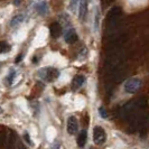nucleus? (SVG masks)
Here are the masks:
<instances>
[{
	"label": "nucleus",
	"instance_id": "9d476101",
	"mask_svg": "<svg viewBox=\"0 0 149 149\" xmlns=\"http://www.w3.org/2000/svg\"><path fill=\"white\" fill-rule=\"evenodd\" d=\"M86 139H88V134L85 130H82L79 137H77V146L79 147H84L85 143H86Z\"/></svg>",
	"mask_w": 149,
	"mask_h": 149
},
{
	"label": "nucleus",
	"instance_id": "1a4fd4ad",
	"mask_svg": "<svg viewBox=\"0 0 149 149\" xmlns=\"http://www.w3.org/2000/svg\"><path fill=\"white\" fill-rule=\"evenodd\" d=\"M85 82V79L83 75H76L74 79H73V82H72V85H73V89L76 90L79 88H81L83 84Z\"/></svg>",
	"mask_w": 149,
	"mask_h": 149
},
{
	"label": "nucleus",
	"instance_id": "f257e3e1",
	"mask_svg": "<svg viewBox=\"0 0 149 149\" xmlns=\"http://www.w3.org/2000/svg\"><path fill=\"white\" fill-rule=\"evenodd\" d=\"M39 76L45 80V81H47V82H53V81H55L57 77H58V71L56 70V68H54V67H45L43 70H40L39 71Z\"/></svg>",
	"mask_w": 149,
	"mask_h": 149
},
{
	"label": "nucleus",
	"instance_id": "ddd939ff",
	"mask_svg": "<svg viewBox=\"0 0 149 149\" xmlns=\"http://www.w3.org/2000/svg\"><path fill=\"white\" fill-rule=\"evenodd\" d=\"M7 138H8V134L5 132V131H1L0 132V147H3L7 142Z\"/></svg>",
	"mask_w": 149,
	"mask_h": 149
},
{
	"label": "nucleus",
	"instance_id": "aec40b11",
	"mask_svg": "<svg viewBox=\"0 0 149 149\" xmlns=\"http://www.w3.org/2000/svg\"><path fill=\"white\" fill-rule=\"evenodd\" d=\"M112 1H113V0H105V2H107V3H111Z\"/></svg>",
	"mask_w": 149,
	"mask_h": 149
},
{
	"label": "nucleus",
	"instance_id": "6ab92c4d",
	"mask_svg": "<svg viewBox=\"0 0 149 149\" xmlns=\"http://www.w3.org/2000/svg\"><path fill=\"white\" fill-rule=\"evenodd\" d=\"M20 58H22V55H19V56H18V58H16V63H17V62H19Z\"/></svg>",
	"mask_w": 149,
	"mask_h": 149
},
{
	"label": "nucleus",
	"instance_id": "423d86ee",
	"mask_svg": "<svg viewBox=\"0 0 149 149\" xmlns=\"http://www.w3.org/2000/svg\"><path fill=\"white\" fill-rule=\"evenodd\" d=\"M49 33H51V36L53 38H57L61 36L62 34V27L58 22H53L52 25L49 26Z\"/></svg>",
	"mask_w": 149,
	"mask_h": 149
},
{
	"label": "nucleus",
	"instance_id": "f8f14e48",
	"mask_svg": "<svg viewBox=\"0 0 149 149\" xmlns=\"http://www.w3.org/2000/svg\"><path fill=\"white\" fill-rule=\"evenodd\" d=\"M24 20V16L22 15H17L16 17L13 18V20L10 22V25H11V27H15L16 25H19L20 22Z\"/></svg>",
	"mask_w": 149,
	"mask_h": 149
},
{
	"label": "nucleus",
	"instance_id": "7ed1b4c3",
	"mask_svg": "<svg viewBox=\"0 0 149 149\" xmlns=\"http://www.w3.org/2000/svg\"><path fill=\"white\" fill-rule=\"evenodd\" d=\"M141 86V80L138 79V77H134V79H130L128 80L126 84H125V91L127 93H130V94H134L136 93L138 90L140 89Z\"/></svg>",
	"mask_w": 149,
	"mask_h": 149
},
{
	"label": "nucleus",
	"instance_id": "9b49d317",
	"mask_svg": "<svg viewBox=\"0 0 149 149\" xmlns=\"http://www.w3.org/2000/svg\"><path fill=\"white\" fill-rule=\"evenodd\" d=\"M36 10H37L40 15H46V13H47L46 2H39L38 5H36Z\"/></svg>",
	"mask_w": 149,
	"mask_h": 149
},
{
	"label": "nucleus",
	"instance_id": "6e6552de",
	"mask_svg": "<svg viewBox=\"0 0 149 149\" xmlns=\"http://www.w3.org/2000/svg\"><path fill=\"white\" fill-rule=\"evenodd\" d=\"M64 38H65V40L68 44H73V43H75L77 40V34H76V31L74 29H70L65 34V37Z\"/></svg>",
	"mask_w": 149,
	"mask_h": 149
},
{
	"label": "nucleus",
	"instance_id": "dca6fc26",
	"mask_svg": "<svg viewBox=\"0 0 149 149\" xmlns=\"http://www.w3.org/2000/svg\"><path fill=\"white\" fill-rule=\"evenodd\" d=\"M100 114H101V117H102L103 119H105V118L108 117V114H107V112H105L103 107H101V108H100Z\"/></svg>",
	"mask_w": 149,
	"mask_h": 149
},
{
	"label": "nucleus",
	"instance_id": "20e7f679",
	"mask_svg": "<svg viewBox=\"0 0 149 149\" xmlns=\"http://www.w3.org/2000/svg\"><path fill=\"white\" fill-rule=\"evenodd\" d=\"M107 139L104 130L101 127H95L93 130V140L97 145H103Z\"/></svg>",
	"mask_w": 149,
	"mask_h": 149
},
{
	"label": "nucleus",
	"instance_id": "0eeeda50",
	"mask_svg": "<svg viewBox=\"0 0 149 149\" xmlns=\"http://www.w3.org/2000/svg\"><path fill=\"white\" fill-rule=\"evenodd\" d=\"M86 11H88V2L86 0H81V2L79 3V18L81 20H84Z\"/></svg>",
	"mask_w": 149,
	"mask_h": 149
},
{
	"label": "nucleus",
	"instance_id": "f3484780",
	"mask_svg": "<svg viewBox=\"0 0 149 149\" xmlns=\"http://www.w3.org/2000/svg\"><path fill=\"white\" fill-rule=\"evenodd\" d=\"M24 137H25V140L27 141V143H28V145H33V143H31V140H30V137H29V134H28V132H26V134H24Z\"/></svg>",
	"mask_w": 149,
	"mask_h": 149
},
{
	"label": "nucleus",
	"instance_id": "a211bd4d",
	"mask_svg": "<svg viewBox=\"0 0 149 149\" xmlns=\"http://www.w3.org/2000/svg\"><path fill=\"white\" fill-rule=\"evenodd\" d=\"M15 149H25V147H24L22 143H20V145H18V147H16Z\"/></svg>",
	"mask_w": 149,
	"mask_h": 149
},
{
	"label": "nucleus",
	"instance_id": "39448f33",
	"mask_svg": "<svg viewBox=\"0 0 149 149\" xmlns=\"http://www.w3.org/2000/svg\"><path fill=\"white\" fill-rule=\"evenodd\" d=\"M77 128H79V125H77L76 118L75 117H70L67 120V132L70 134H75L77 131Z\"/></svg>",
	"mask_w": 149,
	"mask_h": 149
},
{
	"label": "nucleus",
	"instance_id": "4468645a",
	"mask_svg": "<svg viewBox=\"0 0 149 149\" xmlns=\"http://www.w3.org/2000/svg\"><path fill=\"white\" fill-rule=\"evenodd\" d=\"M9 49H10V46L8 45V43H6V42H1L0 43V54L9 52Z\"/></svg>",
	"mask_w": 149,
	"mask_h": 149
},
{
	"label": "nucleus",
	"instance_id": "2eb2a0df",
	"mask_svg": "<svg viewBox=\"0 0 149 149\" xmlns=\"http://www.w3.org/2000/svg\"><path fill=\"white\" fill-rule=\"evenodd\" d=\"M79 3H80L79 0H71V3H70L71 10H72V11H75V8H76V6H79Z\"/></svg>",
	"mask_w": 149,
	"mask_h": 149
},
{
	"label": "nucleus",
	"instance_id": "f03ea898",
	"mask_svg": "<svg viewBox=\"0 0 149 149\" xmlns=\"http://www.w3.org/2000/svg\"><path fill=\"white\" fill-rule=\"evenodd\" d=\"M120 17H121V8H119V7L112 8L111 10L109 11V14H108V17H107L109 28H113V27H116L117 22H119Z\"/></svg>",
	"mask_w": 149,
	"mask_h": 149
}]
</instances>
